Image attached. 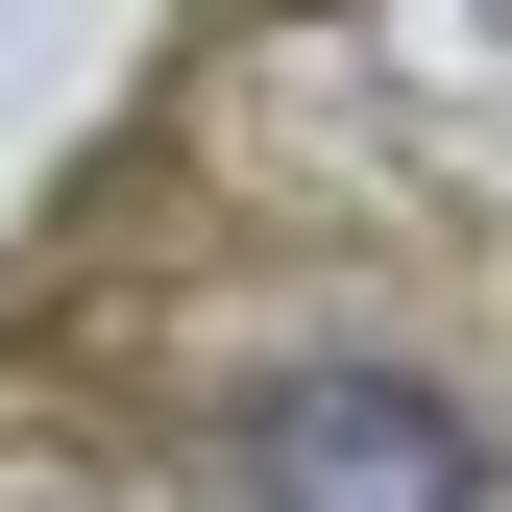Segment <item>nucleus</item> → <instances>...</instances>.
Listing matches in <instances>:
<instances>
[{
	"instance_id": "f257e3e1",
	"label": "nucleus",
	"mask_w": 512,
	"mask_h": 512,
	"mask_svg": "<svg viewBox=\"0 0 512 512\" xmlns=\"http://www.w3.org/2000/svg\"><path fill=\"white\" fill-rule=\"evenodd\" d=\"M244 512H488V439L415 366H293L244 391Z\"/></svg>"
}]
</instances>
